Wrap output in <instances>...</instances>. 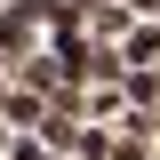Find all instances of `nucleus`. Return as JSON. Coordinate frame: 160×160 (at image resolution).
I'll return each instance as SVG.
<instances>
[{
    "label": "nucleus",
    "instance_id": "6",
    "mask_svg": "<svg viewBox=\"0 0 160 160\" xmlns=\"http://www.w3.org/2000/svg\"><path fill=\"white\" fill-rule=\"evenodd\" d=\"M80 112H88V120H112L120 112V80H96V88L80 96Z\"/></svg>",
    "mask_w": 160,
    "mask_h": 160
},
{
    "label": "nucleus",
    "instance_id": "7",
    "mask_svg": "<svg viewBox=\"0 0 160 160\" xmlns=\"http://www.w3.org/2000/svg\"><path fill=\"white\" fill-rule=\"evenodd\" d=\"M0 160H56V152H48L40 136H8V144H0Z\"/></svg>",
    "mask_w": 160,
    "mask_h": 160
},
{
    "label": "nucleus",
    "instance_id": "4",
    "mask_svg": "<svg viewBox=\"0 0 160 160\" xmlns=\"http://www.w3.org/2000/svg\"><path fill=\"white\" fill-rule=\"evenodd\" d=\"M120 32H128V8H120V0H96V16H88V40H96V48H112Z\"/></svg>",
    "mask_w": 160,
    "mask_h": 160
},
{
    "label": "nucleus",
    "instance_id": "5",
    "mask_svg": "<svg viewBox=\"0 0 160 160\" xmlns=\"http://www.w3.org/2000/svg\"><path fill=\"white\" fill-rule=\"evenodd\" d=\"M120 64H160V24H136V32H120Z\"/></svg>",
    "mask_w": 160,
    "mask_h": 160
},
{
    "label": "nucleus",
    "instance_id": "2",
    "mask_svg": "<svg viewBox=\"0 0 160 160\" xmlns=\"http://www.w3.org/2000/svg\"><path fill=\"white\" fill-rule=\"evenodd\" d=\"M40 120H48V96L24 88V80H8L0 88V128H40Z\"/></svg>",
    "mask_w": 160,
    "mask_h": 160
},
{
    "label": "nucleus",
    "instance_id": "8",
    "mask_svg": "<svg viewBox=\"0 0 160 160\" xmlns=\"http://www.w3.org/2000/svg\"><path fill=\"white\" fill-rule=\"evenodd\" d=\"M120 8H128V16H160V0H120Z\"/></svg>",
    "mask_w": 160,
    "mask_h": 160
},
{
    "label": "nucleus",
    "instance_id": "1",
    "mask_svg": "<svg viewBox=\"0 0 160 160\" xmlns=\"http://www.w3.org/2000/svg\"><path fill=\"white\" fill-rule=\"evenodd\" d=\"M40 24H48V0H0V56H32Z\"/></svg>",
    "mask_w": 160,
    "mask_h": 160
},
{
    "label": "nucleus",
    "instance_id": "3",
    "mask_svg": "<svg viewBox=\"0 0 160 160\" xmlns=\"http://www.w3.org/2000/svg\"><path fill=\"white\" fill-rule=\"evenodd\" d=\"M144 152H152V112L120 120V136H104V160H144Z\"/></svg>",
    "mask_w": 160,
    "mask_h": 160
}]
</instances>
